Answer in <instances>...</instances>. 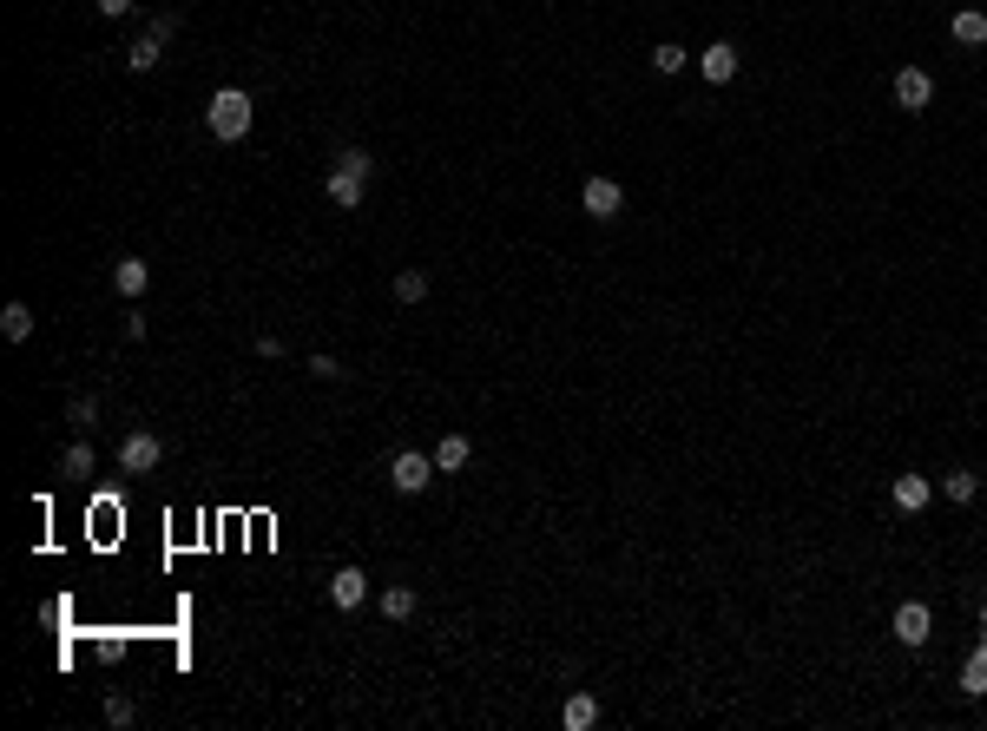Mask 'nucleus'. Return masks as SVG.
I'll list each match as a JSON object with an SVG mask.
<instances>
[{"label": "nucleus", "mask_w": 987, "mask_h": 731, "mask_svg": "<svg viewBox=\"0 0 987 731\" xmlns=\"http://www.w3.org/2000/svg\"><path fill=\"white\" fill-rule=\"evenodd\" d=\"M145 33H158V40H172V33H178V14H152V27H145Z\"/></svg>", "instance_id": "obj_27"}, {"label": "nucleus", "mask_w": 987, "mask_h": 731, "mask_svg": "<svg viewBox=\"0 0 987 731\" xmlns=\"http://www.w3.org/2000/svg\"><path fill=\"white\" fill-rule=\"evenodd\" d=\"M204 126H211V139L237 145L244 132H251V93H244V86H218L211 106H204Z\"/></svg>", "instance_id": "obj_1"}, {"label": "nucleus", "mask_w": 987, "mask_h": 731, "mask_svg": "<svg viewBox=\"0 0 987 731\" xmlns=\"http://www.w3.org/2000/svg\"><path fill=\"white\" fill-rule=\"evenodd\" d=\"M66 415H73V429H93V422H99V409H93V402H86V396H79V402H73V409H66Z\"/></svg>", "instance_id": "obj_26"}, {"label": "nucleus", "mask_w": 987, "mask_h": 731, "mask_svg": "<svg viewBox=\"0 0 987 731\" xmlns=\"http://www.w3.org/2000/svg\"><path fill=\"white\" fill-rule=\"evenodd\" d=\"M580 205H586V218H619V211H626V191H619V178H586Z\"/></svg>", "instance_id": "obj_5"}, {"label": "nucleus", "mask_w": 987, "mask_h": 731, "mask_svg": "<svg viewBox=\"0 0 987 731\" xmlns=\"http://www.w3.org/2000/svg\"><path fill=\"white\" fill-rule=\"evenodd\" d=\"M303 369H310V376H323V382H336V376H343V363H336V356H323V350H316V356H303Z\"/></svg>", "instance_id": "obj_24"}, {"label": "nucleus", "mask_w": 987, "mask_h": 731, "mask_svg": "<svg viewBox=\"0 0 987 731\" xmlns=\"http://www.w3.org/2000/svg\"><path fill=\"white\" fill-rule=\"evenodd\" d=\"M685 60H691V53L678 47V40H665V47H652V66H658V73H685Z\"/></svg>", "instance_id": "obj_20"}, {"label": "nucleus", "mask_w": 987, "mask_h": 731, "mask_svg": "<svg viewBox=\"0 0 987 731\" xmlns=\"http://www.w3.org/2000/svg\"><path fill=\"white\" fill-rule=\"evenodd\" d=\"M468 461H474V442H468V435H441V442H435V468H441V475H461V468H468Z\"/></svg>", "instance_id": "obj_11"}, {"label": "nucleus", "mask_w": 987, "mask_h": 731, "mask_svg": "<svg viewBox=\"0 0 987 731\" xmlns=\"http://www.w3.org/2000/svg\"><path fill=\"white\" fill-rule=\"evenodd\" d=\"M928 501H935V481H928V475H895V508H902V514L928 508Z\"/></svg>", "instance_id": "obj_12"}, {"label": "nucleus", "mask_w": 987, "mask_h": 731, "mask_svg": "<svg viewBox=\"0 0 987 731\" xmlns=\"http://www.w3.org/2000/svg\"><path fill=\"white\" fill-rule=\"evenodd\" d=\"M560 718H566V731H593V718H599V699H593V692H566Z\"/></svg>", "instance_id": "obj_13"}, {"label": "nucleus", "mask_w": 987, "mask_h": 731, "mask_svg": "<svg viewBox=\"0 0 987 731\" xmlns=\"http://www.w3.org/2000/svg\"><path fill=\"white\" fill-rule=\"evenodd\" d=\"M941 494H948V501H974V494H981V475H974V468H948V475H941Z\"/></svg>", "instance_id": "obj_17"}, {"label": "nucleus", "mask_w": 987, "mask_h": 731, "mask_svg": "<svg viewBox=\"0 0 987 731\" xmlns=\"http://www.w3.org/2000/svg\"><path fill=\"white\" fill-rule=\"evenodd\" d=\"M362 600H369V573H362V567H336V573H329V606L356 613Z\"/></svg>", "instance_id": "obj_6"}, {"label": "nucleus", "mask_w": 987, "mask_h": 731, "mask_svg": "<svg viewBox=\"0 0 987 731\" xmlns=\"http://www.w3.org/2000/svg\"><path fill=\"white\" fill-rule=\"evenodd\" d=\"M66 475H79V481L93 475V442H73V448H66Z\"/></svg>", "instance_id": "obj_23"}, {"label": "nucleus", "mask_w": 987, "mask_h": 731, "mask_svg": "<svg viewBox=\"0 0 987 731\" xmlns=\"http://www.w3.org/2000/svg\"><path fill=\"white\" fill-rule=\"evenodd\" d=\"M132 718H139V712H132V699H119V692H112V699H106V725H119V731H126Z\"/></svg>", "instance_id": "obj_25"}, {"label": "nucleus", "mask_w": 987, "mask_h": 731, "mask_svg": "<svg viewBox=\"0 0 987 731\" xmlns=\"http://www.w3.org/2000/svg\"><path fill=\"white\" fill-rule=\"evenodd\" d=\"M158 461H165V442H158L152 429H132L126 442H119V468H126V475H152Z\"/></svg>", "instance_id": "obj_4"}, {"label": "nucleus", "mask_w": 987, "mask_h": 731, "mask_svg": "<svg viewBox=\"0 0 987 731\" xmlns=\"http://www.w3.org/2000/svg\"><path fill=\"white\" fill-rule=\"evenodd\" d=\"M382 613H389V620H408V613H415V587H389L382 593Z\"/></svg>", "instance_id": "obj_21"}, {"label": "nucleus", "mask_w": 987, "mask_h": 731, "mask_svg": "<svg viewBox=\"0 0 987 731\" xmlns=\"http://www.w3.org/2000/svg\"><path fill=\"white\" fill-rule=\"evenodd\" d=\"M955 40H961V47H987V14H981V7H961V14H955Z\"/></svg>", "instance_id": "obj_15"}, {"label": "nucleus", "mask_w": 987, "mask_h": 731, "mask_svg": "<svg viewBox=\"0 0 987 731\" xmlns=\"http://www.w3.org/2000/svg\"><path fill=\"white\" fill-rule=\"evenodd\" d=\"M698 73H705L711 86L737 80V47H731V40H718V47H705V53H698Z\"/></svg>", "instance_id": "obj_9"}, {"label": "nucleus", "mask_w": 987, "mask_h": 731, "mask_svg": "<svg viewBox=\"0 0 987 731\" xmlns=\"http://www.w3.org/2000/svg\"><path fill=\"white\" fill-rule=\"evenodd\" d=\"M145 284H152V264H145V257H119V264H112V290H119V297H145Z\"/></svg>", "instance_id": "obj_10"}, {"label": "nucleus", "mask_w": 987, "mask_h": 731, "mask_svg": "<svg viewBox=\"0 0 987 731\" xmlns=\"http://www.w3.org/2000/svg\"><path fill=\"white\" fill-rule=\"evenodd\" d=\"M441 468H435V455H415V448H402V455L389 461V481H395V494H422L428 481H435Z\"/></svg>", "instance_id": "obj_3"}, {"label": "nucleus", "mask_w": 987, "mask_h": 731, "mask_svg": "<svg viewBox=\"0 0 987 731\" xmlns=\"http://www.w3.org/2000/svg\"><path fill=\"white\" fill-rule=\"evenodd\" d=\"M329 205L336 211H356L362 191H369V152H336V172H329Z\"/></svg>", "instance_id": "obj_2"}, {"label": "nucleus", "mask_w": 987, "mask_h": 731, "mask_svg": "<svg viewBox=\"0 0 987 731\" xmlns=\"http://www.w3.org/2000/svg\"><path fill=\"white\" fill-rule=\"evenodd\" d=\"M428 297V271H402L395 277V303H422Z\"/></svg>", "instance_id": "obj_19"}, {"label": "nucleus", "mask_w": 987, "mask_h": 731, "mask_svg": "<svg viewBox=\"0 0 987 731\" xmlns=\"http://www.w3.org/2000/svg\"><path fill=\"white\" fill-rule=\"evenodd\" d=\"M0 330H7V343H27L33 336V310L27 303H7V310H0Z\"/></svg>", "instance_id": "obj_18"}, {"label": "nucleus", "mask_w": 987, "mask_h": 731, "mask_svg": "<svg viewBox=\"0 0 987 731\" xmlns=\"http://www.w3.org/2000/svg\"><path fill=\"white\" fill-rule=\"evenodd\" d=\"M928 99H935V80H928L922 66H902V73H895V106H902V112H922Z\"/></svg>", "instance_id": "obj_8"}, {"label": "nucleus", "mask_w": 987, "mask_h": 731, "mask_svg": "<svg viewBox=\"0 0 987 731\" xmlns=\"http://www.w3.org/2000/svg\"><path fill=\"white\" fill-rule=\"evenodd\" d=\"M928 633H935V613H928L922 600L895 606V639H902V646H928Z\"/></svg>", "instance_id": "obj_7"}, {"label": "nucleus", "mask_w": 987, "mask_h": 731, "mask_svg": "<svg viewBox=\"0 0 987 731\" xmlns=\"http://www.w3.org/2000/svg\"><path fill=\"white\" fill-rule=\"evenodd\" d=\"M158 60H165V40H158V33H145V40H132V53H126V66H132V73H152Z\"/></svg>", "instance_id": "obj_16"}, {"label": "nucleus", "mask_w": 987, "mask_h": 731, "mask_svg": "<svg viewBox=\"0 0 987 731\" xmlns=\"http://www.w3.org/2000/svg\"><path fill=\"white\" fill-rule=\"evenodd\" d=\"M961 692H968V699H987V639L968 652V666H961Z\"/></svg>", "instance_id": "obj_14"}, {"label": "nucleus", "mask_w": 987, "mask_h": 731, "mask_svg": "<svg viewBox=\"0 0 987 731\" xmlns=\"http://www.w3.org/2000/svg\"><path fill=\"white\" fill-rule=\"evenodd\" d=\"M981 639H987V606H981Z\"/></svg>", "instance_id": "obj_29"}, {"label": "nucleus", "mask_w": 987, "mask_h": 731, "mask_svg": "<svg viewBox=\"0 0 987 731\" xmlns=\"http://www.w3.org/2000/svg\"><path fill=\"white\" fill-rule=\"evenodd\" d=\"M93 659H99V666H119V659H126V639H119V633H99L93 639Z\"/></svg>", "instance_id": "obj_22"}, {"label": "nucleus", "mask_w": 987, "mask_h": 731, "mask_svg": "<svg viewBox=\"0 0 987 731\" xmlns=\"http://www.w3.org/2000/svg\"><path fill=\"white\" fill-rule=\"evenodd\" d=\"M99 14H106V20H119V14H132V0H99Z\"/></svg>", "instance_id": "obj_28"}]
</instances>
